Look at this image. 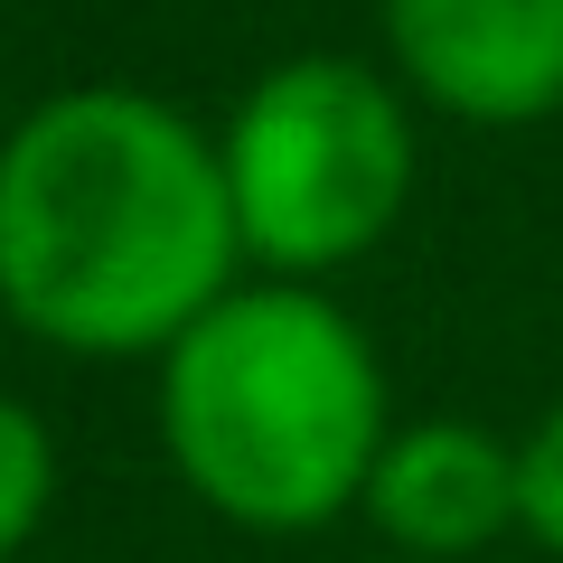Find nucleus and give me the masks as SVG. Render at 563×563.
<instances>
[{
	"instance_id": "obj_3",
	"label": "nucleus",
	"mask_w": 563,
	"mask_h": 563,
	"mask_svg": "<svg viewBox=\"0 0 563 563\" xmlns=\"http://www.w3.org/2000/svg\"><path fill=\"white\" fill-rule=\"evenodd\" d=\"M217 161L244 263L273 282H329L376 254L413 207V95L366 57L310 47L235 95V113L217 122Z\"/></svg>"
},
{
	"instance_id": "obj_2",
	"label": "nucleus",
	"mask_w": 563,
	"mask_h": 563,
	"mask_svg": "<svg viewBox=\"0 0 563 563\" xmlns=\"http://www.w3.org/2000/svg\"><path fill=\"white\" fill-rule=\"evenodd\" d=\"M151 366L169 470L207 517L244 536H320L357 517L395 404L376 339L320 282H235Z\"/></svg>"
},
{
	"instance_id": "obj_7",
	"label": "nucleus",
	"mask_w": 563,
	"mask_h": 563,
	"mask_svg": "<svg viewBox=\"0 0 563 563\" xmlns=\"http://www.w3.org/2000/svg\"><path fill=\"white\" fill-rule=\"evenodd\" d=\"M517 536H536L563 563V395L526 422V442H517Z\"/></svg>"
},
{
	"instance_id": "obj_6",
	"label": "nucleus",
	"mask_w": 563,
	"mask_h": 563,
	"mask_svg": "<svg viewBox=\"0 0 563 563\" xmlns=\"http://www.w3.org/2000/svg\"><path fill=\"white\" fill-rule=\"evenodd\" d=\"M57 488H66V461L47 413L29 395H0V563L38 544V526L57 517Z\"/></svg>"
},
{
	"instance_id": "obj_4",
	"label": "nucleus",
	"mask_w": 563,
	"mask_h": 563,
	"mask_svg": "<svg viewBox=\"0 0 563 563\" xmlns=\"http://www.w3.org/2000/svg\"><path fill=\"white\" fill-rule=\"evenodd\" d=\"M395 85L470 132L563 113V0H376Z\"/></svg>"
},
{
	"instance_id": "obj_1",
	"label": "nucleus",
	"mask_w": 563,
	"mask_h": 563,
	"mask_svg": "<svg viewBox=\"0 0 563 563\" xmlns=\"http://www.w3.org/2000/svg\"><path fill=\"white\" fill-rule=\"evenodd\" d=\"M244 282L217 132L141 85H66L0 132V310L57 357H161Z\"/></svg>"
},
{
	"instance_id": "obj_5",
	"label": "nucleus",
	"mask_w": 563,
	"mask_h": 563,
	"mask_svg": "<svg viewBox=\"0 0 563 563\" xmlns=\"http://www.w3.org/2000/svg\"><path fill=\"white\" fill-rule=\"evenodd\" d=\"M357 517L404 563H470L498 536H517V442L470 413L395 422L366 470Z\"/></svg>"
},
{
	"instance_id": "obj_8",
	"label": "nucleus",
	"mask_w": 563,
	"mask_h": 563,
	"mask_svg": "<svg viewBox=\"0 0 563 563\" xmlns=\"http://www.w3.org/2000/svg\"><path fill=\"white\" fill-rule=\"evenodd\" d=\"M376 563H404V554H376Z\"/></svg>"
}]
</instances>
